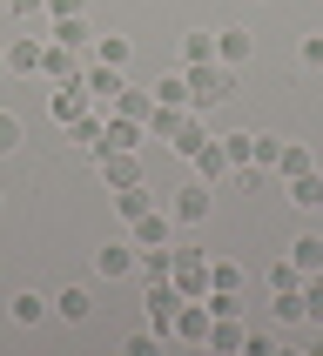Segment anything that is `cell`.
<instances>
[{
  "mask_svg": "<svg viewBox=\"0 0 323 356\" xmlns=\"http://www.w3.org/2000/svg\"><path fill=\"white\" fill-rule=\"evenodd\" d=\"M182 74H189V108L196 115H216L236 95V67H222V60H202V67H182Z\"/></svg>",
  "mask_w": 323,
  "mask_h": 356,
  "instance_id": "1",
  "label": "cell"
},
{
  "mask_svg": "<svg viewBox=\"0 0 323 356\" xmlns=\"http://www.w3.org/2000/svg\"><path fill=\"white\" fill-rule=\"evenodd\" d=\"M141 141H148V128H141L135 115L108 108V121H101V148H95V155H141Z\"/></svg>",
  "mask_w": 323,
  "mask_h": 356,
  "instance_id": "2",
  "label": "cell"
},
{
  "mask_svg": "<svg viewBox=\"0 0 323 356\" xmlns=\"http://www.w3.org/2000/svg\"><path fill=\"white\" fill-rule=\"evenodd\" d=\"M209 323H216V309L202 296H189L175 309V323H168V343H189V350H209Z\"/></svg>",
  "mask_w": 323,
  "mask_h": 356,
  "instance_id": "3",
  "label": "cell"
},
{
  "mask_svg": "<svg viewBox=\"0 0 323 356\" xmlns=\"http://www.w3.org/2000/svg\"><path fill=\"white\" fill-rule=\"evenodd\" d=\"M88 108H95V101H88L81 81H47V121H54V128H74Z\"/></svg>",
  "mask_w": 323,
  "mask_h": 356,
  "instance_id": "4",
  "label": "cell"
},
{
  "mask_svg": "<svg viewBox=\"0 0 323 356\" xmlns=\"http://www.w3.org/2000/svg\"><path fill=\"white\" fill-rule=\"evenodd\" d=\"M182 302H189V296H182V289H175L168 276H162V282H148V296H141V309H148V330H155L162 343H168V323H175V309H182Z\"/></svg>",
  "mask_w": 323,
  "mask_h": 356,
  "instance_id": "5",
  "label": "cell"
},
{
  "mask_svg": "<svg viewBox=\"0 0 323 356\" xmlns=\"http://www.w3.org/2000/svg\"><path fill=\"white\" fill-rule=\"evenodd\" d=\"M209 195H216V188H209V181H202V175H196V181H182L175 195H168V216L196 229V222H209V209H216V202H209Z\"/></svg>",
  "mask_w": 323,
  "mask_h": 356,
  "instance_id": "6",
  "label": "cell"
},
{
  "mask_svg": "<svg viewBox=\"0 0 323 356\" xmlns=\"http://www.w3.org/2000/svg\"><path fill=\"white\" fill-rule=\"evenodd\" d=\"M81 88H88L95 108H115L121 88H128V67H101V60H88V67H81Z\"/></svg>",
  "mask_w": 323,
  "mask_h": 356,
  "instance_id": "7",
  "label": "cell"
},
{
  "mask_svg": "<svg viewBox=\"0 0 323 356\" xmlns=\"http://www.w3.org/2000/svg\"><path fill=\"white\" fill-rule=\"evenodd\" d=\"M168 236H175V216H168V202H155L148 216L128 222V242H135V249H168Z\"/></svg>",
  "mask_w": 323,
  "mask_h": 356,
  "instance_id": "8",
  "label": "cell"
},
{
  "mask_svg": "<svg viewBox=\"0 0 323 356\" xmlns=\"http://www.w3.org/2000/svg\"><path fill=\"white\" fill-rule=\"evenodd\" d=\"M168 282H175L182 296H209V256H202V249H175V269H168Z\"/></svg>",
  "mask_w": 323,
  "mask_h": 356,
  "instance_id": "9",
  "label": "cell"
},
{
  "mask_svg": "<svg viewBox=\"0 0 323 356\" xmlns=\"http://www.w3.org/2000/svg\"><path fill=\"white\" fill-rule=\"evenodd\" d=\"M95 276L101 282H128V276H135V242H128V236L101 242V249H95Z\"/></svg>",
  "mask_w": 323,
  "mask_h": 356,
  "instance_id": "10",
  "label": "cell"
},
{
  "mask_svg": "<svg viewBox=\"0 0 323 356\" xmlns=\"http://www.w3.org/2000/svg\"><path fill=\"white\" fill-rule=\"evenodd\" d=\"M81 47H61V40H47L40 47V81H81Z\"/></svg>",
  "mask_w": 323,
  "mask_h": 356,
  "instance_id": "11",
  "label": "cell"
},
{
  "mask_svg": "<svg viewBox=\"0 0 323 356\" xmlns=\"http://www.w3.org/2000/svg\"><path fill=\"white\" fill-rule=\"evenodd\" d=\"M7 316H14L20 330H40V323L54 316V296H40V289H14V296H7Z\"/></svg>",
  "mask_w": 323,
  "mask_h": 356,
  "instance_id": "12",
  "label": "cell"
},
{
  "mask_svg": "<svg viewBox=\"0 0 323 356\" xmlns=\"http://www.w3.org/2000/svg\"><path fill=\"white\" fill-rule=\"evenodd\" d=\"M95 168H101V188H108V195L141 181V155H95Z\"/></svg>",
  "mask_w": 323,
  "mask_h": 356,
  "instance_id": "13",
  "label": "cell"
},
{
  "mask_svg": "<svg viewBox=\"0 0 323 356\" xmlns=\"http://www.w3.org/2000/svg\"><path fill=\"white\" fill-rule=\"evenodd\" d=\"M54 316H61V323H88V316H95V289H88V282L54 289Z\"/></svg>",
  "mask_w": 323,
  "mask_h": 356,
  "instance_id": "14",
  "label": "cell"
},
{
  "mask_svg": "<svg viewBox=\"0 0 323 356\" xmlns=\"http://www.w3.org/2000/svg\"><path fill=\"white\" fill-rule=\"evenodd\" d=\"M249 54H256V34L249 27H216V60L222 67H242Z\"/></svg>",
  "mask_w": 323,
  "mask_h": 356,
  "instance_id": "15",
  "label": "cell"
},
{
  "mask_svg": "<svg viewBox=\"0 0 323 356\" xmlns=\"http://www.w3.org/2000/svg\"><path fill=\"white\" fill-rule=\"evenodd\" d=\"M168 148L196 161L202 148H209V115H196V108H189V121H182V128H175V141H168Z\"/></svg>",
  "mask_w": 323,
  "mask_h": 356,
  "instance_id": "16",
  "label": "cell"
},
{
  "mask_svg": "<svg viewBox=\"0 0 323 356\" xmlns=\"http://www.w3.org/2000/svg\"><path fill=\"white\" fill-rule=\"evenodd\" d=\"M310 168H317V155H310L303 141H283V148H276V168H269V175H276V181H297V175H310Z\"/></svg>",
  "mask_w": 323,
  "mask_h": 356,
  "instance_id": "17",
  "label": "cell"
},
{
  "mask_svg": "<svg viewBox=\"0 0 323 356\" xmlns=\"http://www.w3.org/2000/svg\"><path fill=\"white\" fill-rule=\"evenodd\" d=\"M196 175L209 181V188H216V181H229V175H236V161H229V148H222V141H209V148H202V155H196Z\"/></svg>",
  "mask_w": 323,
  "mask_h": 356,
  "instance_id": "18",
  "label": "cell"
},
{
  "mask_svg": "<svg viewBox=\"0 0 323 356\" xmlns=\"http://www.w3.org/2000/svg\"><path fill=\"white\" fill-rule=\"evenodd\" d=\"M128 54H135L128 34H95L88 40V60H101V67H128Z\"/></svg>",
  "mask_w": 323,
  "mask_h": 356,
  "instance_id": "19",
  "label": "cell"
},
{
  "mask_svg": "<svg viewBox=\"0 0 323 356\" xmlns=\"http://www.w3.org/2000/svg\"><path fill=\"white\" fill-rule=\"evenodd\" d=\"M242 343H249V330H242V316H216V323H209V350L236 356Z\"/></svg>",
  "mask_w": 323,
  "mask_h": 356,
  "instance_id": "20",
  "label": "cell"
},
{
  "mask_svg": "<svg viewBox=\"0 0 323 356\" xmlns=\"http://www.w3.org/2000/svg\"><path fill=\"white\" fill-rule=\"evenodd\" d=\"M40 47H47V40H7V74H40Z\"/></svg>",
  "mask_w": 323,
  "mask_h": 356,
  "instance_id": "21",
  "label": "cell"
},
{
  "mask_svg": "<svg viewBox=\"0 0 323 356\" xmlns=\"http://www.w3.org/2000/svg\"><path fill=\"white\" fill-rule=\"evenodd\" d=\"M155 188H148V181H135V188H115V209H121V222H135V216H148V209H155Z\"/></svg>",
  "mask_w": 323,
  "mask_h": 356,
  "instance_id": "22",
  "label": "cell"
},
{
  "mask_svg": "<svg viewBox=\"0 0 323 356\" xmlns=\"http://www.w3.org/2000/svg\"><path fill=\"white\" fill-rule=\"evenodd\" d=\"M202 60H216V34L209 27H189L182 34V67H202Z\"/></svg>",
  "mask_w": 323,
  "mask_h": 356,
  "instance_id": "23",
  "label": "cell"
},
{
  "mask_svg": "<svg viewBox=\"0 0 323 356\" xmlns=\"http://www.w3.org/2000/svg\"><path fill=\"white\" fill-rule=\"evenodd\" d=\"M182 121H189V108H148V121H141V128H148V141H175Z\"/></svg>",
  "mask_w": 323,
  "mask_h": 356,
  "instance_id": "24",
  "label": "cell"
},
{
  "mask_svg": "<svg viewBox=\"0 0 323 356\" xmlns=\"http://www.w3.org/2000/svg\"><path fill=\"white\" fill-rule=\"evenodd\" d=\"M168 269H175V249H135V276L141 282H162Z\"/></svg>",
  "mask_w": 323,
  "mask_h": 356,
  "instance_id": "25",
  "label": "cell"
},
{
  "mask_svg": "<svg viewBox=\"0 0 323 356\" xmlns=\"http://www.w3.org/2000/svg\"><path fill=\"white\" fill-rule=\"evenodd\" d=\"M290 202H297L303 216H317V209H323V175H317V168H310V175H297V181H290Z\"/></svg>",
  "mask_w": 323,
  "mask_h": 356,
  "instance_id": "26",
  "label": "cell"
},
{
  "mask_svg": "<svg viewBox=\"0 0 323 356\" xmlns=\"http://www.w3.org/2000/svg\"><path fill=\"white\" fill-rule=\"evenodd\" d=\"M54 40H61V47H81V54H88V40H95L88 14H68V20H54Z\"/></svg>",
  "mask_w": 323,
  "mask_h": 356,
  "instance_id": "27",
  "label": "cell"
},
{
  "mask_svg": "<svg viewBox=\"0 0 323 356\" xmlns=\"http://www.w3.org/2000/svg\"><path fill=\"white\" fill-rule=\"evenodd\" d=\"M148 95H155V108H189V74H162Z\"/></svg>",
  "mask_w": 323,
  "mask_h": 356,
  "instance_id": "28",
  "label": "cell"
},
{
  "mask_svg": "<svg viewBox=\"0 0 323 356\" xmlns=\"http://www.w3.org/2000/svg\"><path fill=\"white\" fill-rule=\"evenodd\" d=\"M101 121H108V108H88V115L68 128V135H74V148H88V155H95V148H101Z\"/></svg>",
  "mask_w": 323,
  "mask_h": 356,
  "instance_id": "29",
  "label": "cell"
},
{
  "mask_svg": "<svg viewBox=\"0 0 323 356\" xmlns=\"http://www.w3.org/2000/svg\"><path fill=\"white\" fill-rule=\"evenodd\" d=\"M290 262H297L303 276H317V269H323V236H297V242H290Z\"/></svg>",
  "mask_w": 323,
  "mask_h": 356,
  "instance_id": "30",
  "label": "cell"
},
{
  "mask_svg": "<svg viewBox=\"0 0 323 356\" xmlns=\"http://www.w3.org/2000/svg\"><path fill=\"white\" fill-rule=\"evenodd\" d=\"M269 316L276 323H303V282L297 289H269Z\"/></svg>",
  "mask_w": 323,
  "mask_h": 356,
  "instance_id": "31",
  "label": "cell"
},
{
  "mask_svg": "<svg viewBox=\"0 0 323 356\" xmlns=\"http://www.w3.org/2000/svg\"><path fill=\"white\" fill-rule=\"evenodd\" d=\"M276 148H283L276 135H249V168H256V175H269V168H276Z\"/></svg>",
  "mask_w": 323,
  "mask_h": 356,
  "instance_id": "32",
  "label": "cell"
},
{
  "mask_svg": "<svg viewBox=\"0 0 323 356\" xmlns=\"http://www.w3.org/2000/svg\"><path fill=\"white\" fill-rule=\"evenodd\" d=\"M303 323H317V330H323V269H317V276H303Z\"/></svg>",
  "mask_w": 323,
  "mask_h": 356,
  "instance_id": "33",
  "label": "cell"
},
{
  "mask_svg": "<svg viewBox=\"0 0 323 356\" xmlns=\"http://www.w3.org/2000/svg\"><path fill=\"white\" fill-rule=\"evenodd\" d=\"M297 282H303V269H297V262H290V256L262 269V289H297Z\"/></svg>",
  "mask_w": 323,
  "mask_h": 356,
  "instance_id": "34",
  "label": "cell"
},
{
  "mask_svg": "<svg viewBox=\"0 0 323 356\" xmlns=\"http://www.w3.org/2000/svg\"><path fill=\"white\" fill-rule=\"evenodd\" d=\"M121 115H135V121H148V108H155V95L148 88H121V101H115Z\"/></svg>",
  "mask_w": 323,
  "mask_h": 356,
  "instance_id": "35",
  "label": "cell"
},
{
  "mask_svg": "<svg viewBox=\"0 0 323 356\" xmlns=\"http://www.w3.org/2000/svg\"><path fill=\"white\" fill-rule=\"evenodd\" d=\"M209 289H242V269L236 262H209Z\"/></svg>",
  "mask_w": 323,
  "mask_h": 356,
  "instance_id": "36",
  "label": "cell"
},
{
  "mask_svg": "<svg viewBox=\"0 0 323 356\" xmlns=\"http://www.w3.org/2000/svg\"><path fill=\"white\" fill-rule=\"evenodd\" d=\"M14 148H20V115L0 108V155H14Z\"/></svg>",
  "mask_w": 323,
  "mask_h": 356,
  "instance_id": "37",
  "label": "cell"
},
{
  "mask_svg": "<svg viewBox=\"0 0 323 356\" xmlns=\"http://www.w3.org/2000/svg\"><path fill=\"white\" fill-rule=\"evenodd\" d=\"M297 60H303V67H323V34H303L297 40Z\"/></svg>",
  "mask_w": 323,
  "mask_h": 356,
  "instance_id": "38",
  "label": "cell"
},
{
  "mask_svg": "<svg viewBox=\"0 0 323 356\" xmlns=\"http://www.w3.org/2000/svg\"><path fill=\"white\" fill-rule=\"evenodd\" d=\"M40 14H47V20H68V14H88V0H47Z\"/></svg>",
  "mask_w": 323,
  "mask_h": 356,
  "instance_id": "39",
  "label": "cell"
},
{
  "mask_svg": "<svg viewBox=\"0 0 323 356\" xmlns=\"http://www.w3.org/2000/svg\"><path fill=\"white\" fill-rule=\"evenodd\" d=\"M222 148H229V161H236V168H249V135H222Z\"/></svg>",
  "mask_w": 323,
  "mask_h": 356,
  "instance_id": "40",
  "label": "cell"
},
{
  "mask_svg": "<svg viewBox=\"0 0 323 356\" xmlns=\"http://www.w3.org/2000/svg\"><path fill=\"white\" fill-rule=\"evenodd\" d=\"M155 343H162L155 330H141V337H128V343H121V356H148V350H155Z\"/></svg>",
  "mask_w": 323,
  "mask_h": 356,
  "instance_id": "41",
  "label": "cell"
},
{
  "mask_svg": "<svg viewBox=\"0 0 323 356\" xmlns=\"http://www.w3.org/2000/svg\"><path fill=\"white\" fill-rule=\"evenodd\" d=\"M40 7H47V0H7V14H14V20H34Z\"/></svg>",
  "mask_w": 323,
  "mask_h": 356,
  "instance_id": "42",
  "label": "cell"
},
{
  "mask_svg": "<svg viewBox=\"0 0 323 356\" xmlns=\"http://www.w3.org/2000/svg\"><path fill=\"white\" fill-rule=\"evenodd\" d=\"M0 74H7V47H0Z\"/></svg>",
  "mask_w": 323,
  "mask_h": 356,
  "instance_id": "43",
  "label": "cell"
}]
</instances>
